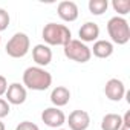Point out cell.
Instances as JSON below:
<instances>
[{
  "label": "cell",
  "mask_w": 130,
  "mask_h": 130,
  "mask_svg": "<svg viewBox=\"0 0 130 130\" xmlns=\"http://www.w3.org/2000/svg\"><path fill=\"white\" fill-rule=\"evenodd\" d=\"M51 84H52V75L44 68L31 66L23 72V86L31 90L43 92L47 90Z\"/></svg>",
  "instance_id": "1"
},
{
  "label": "cell",
  "mask_w": 130,
  "mask_h": 130,
  "mask_svg": "<svg viewBox=\"0 0 130 130\" xmlns=\"http://www.w3.org/2000/svg\"><path fill=\"white\" fill-rule=\"evenodd\" d=\"M41 37L47 46H66L72 40V32L66 25L47 23L41 31Z\"/></svg>",
  "instance_id": "2"
},
{
  "label": "cell",
  "mask_w": 130,
  "mask_h": 130,
  "mask_svg": "<svg viewBox=\"0 0 130 130\" xmlns=\"http://www.w3.org/2000/svg\"><path fill=\"white\" fill-rule=\"evenodd\" d=\"M107 32H109V37H110V43L113 44H127L128 40H130V26H128V22L124 19V17H112L109 22H107Z\"/></svg>",
  "instance_id": "3"
},
{
  "label": "cell",
  "mask_w": 130,
  "mask_h": 130,
  "mask_svg": "<svg viewBox=\"0 0 130 130\" xmlns=\"http://www.w3.org/2000/svg\"><path fill=\"white\" fill-rule=\"evenodd\" d=\"M29 49H31V40L25 32L14 34L5 46L6 54L11 58H23L29 52Z\"/></svg>",
  "instance_id": "4"
},
{
  "label": "cell",
  "mask_w": 130,
  "mask_h": 130,
  "mask_svg": "<svg viewBox=\"0 0 130 130\" xmlns=\"http://www.w3.org/2000/svg\"><path fill=\"white\" fill-rule=\"evenodd\" d=\"M63 52L66 55V58L75 61V63H87L92 58V52L90 47L87 44H84L80 40H71L66 46H63Z\"/></svg>",
  "instance_id": "5"
},
{
  "label": "cell",
  "mask_w": 130,
  "mask_h": 130,
  "mask_svg": "<svg viewBox=\"0 0 130 130\" xmlns=\"http://www.w3.org/2000/svg\"><path fill=\"white\" fill-rule=\"evenodd\" d=\"M41 121L51 128H61L63 124H66V115L58 107H47L41 112Z\"/></svg>",
  "instance_id": "6"
},
{
  "label": "cell",
  "mask_w": 130,
  "mask_h": 130,
  "mask_svg": "<svg viewBox=\"0 0 130 130\" xmlns=\"http://www.w3.org/2000/svg\"><path fill=\"white\" fill-rule=\"evenodd\" d=\"M125 92H127V90H125L124 83H122L121 80H118V78H110V80L106 83V86H104V93H106V96H107L110 101H115V103L121 101V100L124 98Z\"/></svg>",
  "instance_id": "7"
},
{
  "label": "cell",
  "mask_w": 130,
  "mask_h": 130,
  "mask_svg": "<svg viewBox=\"0 0 130 130\" xmlns=\"http://www.w3.org/2000/svg\"><path fill=\"white\" fill-rule=\"evenodd\" d=\"M71 130H87L90 125V115L86 110H74L66 119Z\"/></svg>",
  "instance_id": "8"
},
{
  "label": "cell",
  "mask_w": 130,
  "mask_h": 130,
  "mask_svg": "<svg viewBox=\"0 0 130 130\" xmlns=\"http://www.w3.org/2000/svg\"><path fill=\"white\" fill-rule=\"evenodd\" d=\"M57 12H58V17L63 20V22H68V23H72L78 19V6L75 2H71V0H63V2L58 3L57 6Z\"/></svg>",
  "instance_id": "9"
},
{
  "label": "cell",
  "mask_w": 130,
  "mask_h": 130,
  "mask_svg": "<svg viewBox=\"0 0 130 130\" xmlns=\"http://www.w3.org/2000/svg\"><path fill=\"white\" fill-rule=\"evenodd\" d=\"M6 96V101L8 104H14V106H20L26 101V96H28V92H26V87L20 83H12L8 86V90L5 93Z\"/></svg>",
  "instance_id": "10"
},
{
  "label": "cell",
  "mask_w": 130,
  "mask_h": 130,
  "mask_svg": "<svg viewBox=\"0 0 130 130\" xmlns=\"http://www.w3.org/2000/svg\"><path fill=\"white\" fill-rule=\"evenodd\" d=\"M32 58L38 68H46L52 61V51L47 44H35L32 47Z\"/></svg>",
  "instance_id": "11"
},
{
  "label": "cell",
  "mask_w": 130,
  "mask_h": 130,
  "mask_svg": "<svg viewBox=\"0 0 130 130\" xmlns=\"http://www.w3.org/2000/svg\"><path fill=\"white\" fill-rule=\"evenodd\" d=\"M78 37H80V41H83L84 44L93 43L100 37V26L95 22H86L78 31Z\"/></svg>",
  "instance_id": "12"
},
{
  "label": "cell",
  "mask_w": 130,
  "mask_h": 130,
  "mask_svg": "<svg viewBox=\"0 0 130 130\" xmlns=\"http://www.w3.org/2000/svg\"><path fill=\"white\" fill-rule=\"evenodd\" d=\"M71 100V90L64 86H57L52 89L51 92V103L54 104V107H64Z\"/></svg>",
  "instance_id": "13"
},
{
  "label": "cell",
  "mask_w": 130,
  "mask_h": 130,
  "mask_svg": "<svg viewBox=\"0 0 130 130\" xmlns=\"http://www.w3.org/2000/svg\"><path fill=\"white\" fill-rule=\"evenodd\" d=\"M90 52L96 58H109L113 54V44L109 40H96L93 43V47L90 49Z\"/></svg>",
  "instance_id": "14"
},
{
  "label": "cell",
  "mask_w": 130,
  "mask_h": 130,
  "mask_svg": "<svg viewBox=\"0 0 130 130\" xmlns=\"http://www.w3.org/2000/svg\"><path fill=\"white\" fill-rule=\"evenodd\" d=\"M122 125V116L118 113H107L101 119V130H119Z\"/></svg>",
  "instance_id": "15"
},
{
  "label": "cell",
  "mask_w": 130,
  "mask_h": 130,
  "mask_svg": "<svg viewBox=\"0 0 130 130\" xmlns=\"http://www.w3.org/2000/svg\"><path fill=\"white\" fill-rule=\"evenodd\" d=\"M87 8L92 15H103L109 8V2L107 0H89Z\"/></svg>",
  "instance_id": "16"
},
{
  "label": "cell",
  "mask_w": 130,
  "mask_h": 130,
  "mask_svg": "<svg viewBox=\"0 0 130 130\" xmlns=\"http://www.w3.org/2000/svg\"><path fill=\"white\" fill-rule=\"evenodd\" d=\"M112 8L115 12H118V17H122L130 12V0H113Z\"/></svg>",
  "instance_id": "17"
},
{
  "label": "cell",
  "mask_w": 130,
  "mask_h": 130,
  "mask_svg": "<svg viewBox=\"0 0 130 130\" xmlns=\"http://www.w3.org/2000/svg\"><path fill=\"white\" fill-rule=\"evenodd\" d=\"M9 22H11V17H9L8 11L3 9V8H0V32H3V31L8 29Z\"/></svg>",
  "instance_id": "18"
},
{
  "label": "cell",
  "mask_w": 130,
  "mask_h": 130,
  "mask_svg": "<svg viewBox=\"0 0 130 130\" xmlns=\"http://www.w3.org/2000/svg\"><path fill=\"white\" fill-rule=\"evenodd\" d=\"M9 112H11V106L8 104V101L3 100V98H0V119L6 118L9 115Z\"/></svg>",
  "instance_id": "19"
},
{
  "label": "cell",
  "mask_w": 130,
  "mask_h": 130,
  "mask_svg": "<svg viewBox=\"0 0 130 130\" xmlns=\"http://www.w3.org/2000/svg\"><path fill=\"white\" fill-rule=\"evenodd\" d=\"M15 130H40V128H38L37 124H34V122H31V121H22V122L15 127Z\"/></svg>",
  "instance_id": "20"
},
{
  "label": "cell",
  "mask_w": 130,
  "mask_h": 130,
  "mask_svg": "<svg viewBox=\"0 0 130 130\" xmlns=\"http://www.w3.org/2000/svg\"><path fill=\"white\" fill-rule=\"evenodd\" d=\"M119 130H130V112L127 110L122 116V125Z\"/></svg>",
  "instance_id": "21"
},
{
  "label": "cell",
  "mask_w": 130,
  "mask_h": 130,
  "mask_svg": "<svg viewBox=\"0 0 130 130\" xmlns=\"http://www.w3.org/2000/svg\"><path fill=\"white\" fill-rule=\"evenodd\" d=\"M8 90V81L3 75H0V98H2Z\"/></svg>",
  "instance_id": "22"
},
{
  "label": "cell",
  "mask_w": 130,
  "mask_h": 130,
  "mask_svg": "<svg viewBox=\"0 0 130 130\" xmlns=\"http://www.w3.org/2000/svg\"><path fill=\"white\" fill-rule=\"evenodd\" d=\"M0 130H5V124L2 122V119H0Z\"/></svg>",
  "instance_id": "23"
},
{
  "label": "cell",
  "mask_w": 130,
  "mask_h": 130,
  "mask_svg": "<svg viewBox=\"0 0 130 130\" xmlns=\"http://www.w3.org/2000/svg\"><path fill=\"white\" fill-rule=\"evenodd\" d=\"M0 43H2V35H0Z\"/></svg>",
  "instance_id": "24"
},
{
  "label": "cell",
  "mask_w": 130,
  "mask_h": 130,
  "mask_svg": "<svg viewBox=\"0 0 130 130\" xmlns=\"http://www.w3.org/2000/svg\"><path fill=\"white\" fill-rule=\"evenodd\" d=\"M57 130H64V128H57Z\"/></svg>",
  "instance_id": "25"
}]
</instances>
